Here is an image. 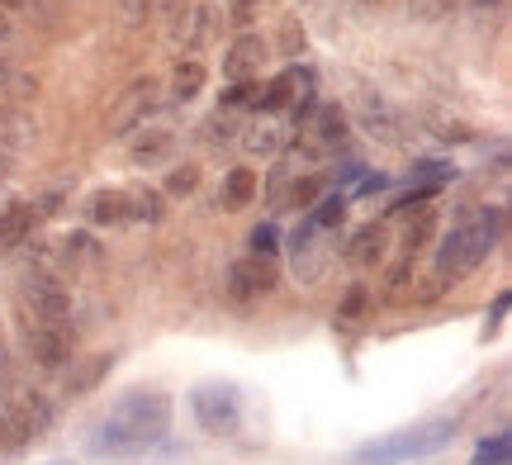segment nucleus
Wrapping results in <instances>:
<instances>
[{"label":"nucleus","instance_id":"nucleus-15","mask_svg":"<svg viewBox=\"0 0 512 465\" xmlns=\"http://www.w3.org/2000/svg\"><path fill=\"white\" fill-rule=\"evenodd\" d=\"M266 53H271V48H266V38L261 34H242L238 43L223 53V76H228V81H252V76L261 72Z\"/></svg>","mask_w":512,"mask_h":465},{"label":"nucleus","instance_id":"nucleus-6","mask_svg":"<svg viewBox=\"0 0 512 465\" xmlns=\"http://www.w3.org/2000/svg\"><path fill=\"white\" fill-rule=\"evenodd\" d=\"M0 413H5V428L15 432V442H29V437H43L48 423H53V409H48V399L34 390H24V385H10V394L0 399Z\"/></svg>","mask_w":512,"mask_h":465},{"label":"nucleus","instance_id":"nucleus-31","mask_svg":"<svg viewBox=\"0 0 512 465\" xmlns=\"http://www.w3.org/2000/svg\"><path fill=\"white\" fill-rule=\"evenodd\" d=\"M437 190L441 186H418V190H408V195H399L389 209H394V214H413V209H422L427 200H437Z\"/></svg>","mask_w":512,"mask_h":465},{"label":"nucleus","instance_id":"nucleus-29","mask_svg":"<svg viewBox=\"0 0 512 465\" xmlns=\"http://www.w3.org/2000/svg\"><path fill=\"white\" fill-rule=\"evenodd\" d=\"M318 200H323V181H318V176H309V181H294L290 209H313Z\"/></svg>","mask_w":512,"mask_h":465},{"label":"nucleus","instance_id":"nucleus-28","mask_svg":"<svg viewBox=\"0 0 512 465\" xmlns=\"http://www.w3.org/2000/svg\"><path fill=\"white\" fill-rule=\"evenodd\" d=\"M413 176H418L422 186H446V181L456 176V167H451V162H432V157H427V162H413Z\"/></svg>","mask_w":512,"mask_h":465},{"label":"nucleus","instance_id":"nucleus-30","mask_svg":"<svg viewBox=\"0 0 512 465\" xmlns=\"http://www.w3.org/2000/svg\"><path fill=\"white\" fill-rule=\"evenodd\" d=\"M247 242H252V257H266V261H271L275 247H280V233H275V224H256Z\"/></svg>","mask_w":512,"mask_h":465},{"label":"nucleus","instance_id":"nucleus-35","mask_svg":"<svg viewBox=\"0 0 512 465\" xmlns=\"http://www.w3.org/2000/svg\"><path fill=\"white\" fill-rule=\"evenodd\" d=\"M503 314H508V290H503V295L494 299V318H489V333L498 328V318H503Z\"/></svg>","mask_w":512,"mask_h":465},{"label":"nucleus","instance_id":"nucleus-17","mask_svg":"<svg viewBox=\"0 0 512 465\" xmlns=\"http://www.w3.org/2000/svg\"><path fill=\"white\" fill-rule=\"evenodd\" d=\"M171 148H176V133L166 124H152V129L143 124V133L128 143V157H133V167H157V162L171 157Z\"/></svg>","mask_w":512,"mask_h":465},{"label":"nucleus","instance_id":"nucleus-25","mask_svg":"<svg viewBox=\"0 0 512 465\" xmlns=\"http://www.w3.org/2000/svg\"><path fill=\"white\" fill-rule=\"evenodd\" d=\"M508 456H512V437L508 432H494V437H484L475 447L470 465H508Z\"/></svg>","mask_w":512,"mask_h":465},{"label":"nucleus","instance_id":"nucleus-36","mask_svg":"<svg viewBox=\"0 0 512 465\" xmlns=\"http://www.w3.org/2000/svg\"><path fill=\"white\" fill-rule=\"evenodd\" d=\"M5 15H19V10H34V0H0Z\"/></svg>","mask_w":512,"mask_h":465},{"label":"nucleus","instance_id":"nucleus-21","mask_svg":"<svg viewBox=\"0 0 512 465\" xmlns=\"http://www.w3.org/2000/svg\"><path fill=\"white\" fill-rule=\"evenodd\" d=\"M204 81H209V72H204L200 57L181 62V67H176V76H171V100H176V105H190V100L204 91Z\"/></svg>","mask_w":512,"mask_h":465},{"label":"nucleus","instance_id":"nucleus-9","mask_svg":"<svg viewBox=\"0 0 512 465\" xmlns=\"http://www.w3.org/2000/svg\"><path fill=\"white\" fill-rule=\"evenodd\" d=\"M157 81L152 76H143V81H133L124 91V100L110 110V133L114 138H124V133H133V129H143L147 124V114H152V105H157Z\"/></svg>","mask_w":512,"mask_h":465},{"label":"nucleus","instance_id":"nucleus-4","mask_svg":"<svg viewBox=\"0 0 512 465\" xmlns=\"http://www.w3.org/2000/svg\"><path fill=\"white\" fill-rule=\"evenodd\" d=\"M72 295L53 276H24L15 290V323L24 328H72Z\"/></svg>","mask_w":512,"mask_h":465},{"label":"nucleus","instance_id":"nucleus-20","mask_svg":"<svg viewBox=\"0 0 512 465\" xmlns=\"http://www.w3.org/2000/svg\"><path fill=\"white\" fill-rule=\"evenodd\" d=\"M389 252V233H384V224H366V228H356V238H351V247H347V257H351V266H375V261Z\"/></svg>","mask_w":512,"mask_h":465},{"label":"nucleus","instance_id":"nucleus-19","mask_svg":"<svg viewBox=\"0 0 512 465\" xmlns=\"http://www.w3.org/2000/svg\"><path fill=\"white\" fill-rule=\"evenodd\" d=\"M252 200H256V171L252 167H233L219 186V205L228 209V214H238V209H247Z\"/></svg>","mask_w":512,"mask_h":465},{"label":"nucleus","instance_id":"nucleus-16","mask_svg":"<svg viewBox=\"0 0 512 465\" xmlns=\"http://www.w3.org/2000/svg\"><path fill=\"white\" fill-rule=\"evenodd\" d=\"M110 371H114V352L81 356V361H72V371H67V394H72V399H86V394H95L105 385Z\"/></svg>","mask_w":512,"mask_h":465},{"label":"nucleus","instance_id":"nucleus-18","mask_svg":"<svg viewBox=\"0 0 512 465\" xmlns=\"http://www.w3.org/2000/svg\"><path fill=\"white\" fill-rule=\"evenodd\" d=\"M34 224H38V209L29 205V200H19V205H5V209H0V252L19 247V242L34 233Z\"/></svg>","mask_w":512,"mask_h":465},{"label":"nucleus","instance_id":"nucleus-34","mask_svg":"<svg viewBox=\"0 0 512 465\" xmlns=\"http://www.w3.org/2000/svg\"><path fill=\"white\" fill-rule=\"evenodd\" d=\"M256 5H261V0H233V24H252Z\"/></svg>","mask_w":512,"mask_h":465},{"label":"nucleus","instance_id":"nucleus-7","mask_svg":"<svg viewBox=\"0 0 512 465\" xmlns=\"http://www.w3.org/2000/svg\"><path fill=\"white\" fill-rule=\"evenodd\" d=\"M19 342H24V356L34 361L38 371H62L67 356H72L76 333L72 328H24Z\"/></svg>","mask_w":512,"mask_h":465},{"label":"nucleus","instance_id":"nucleus-10","mask_svg":"<svg viewBox=\"0 0 512 465\" xmlns=\"http://www.w3.org/2000/svg\"><path fill=\"white\" fill-rule=\"evenodd\" d=\"M275 290V266L266 257H238L228 266V295L238 304H252V299H266Z\"/></svg>","mask_w":512,"mask_h":465},{"label":"nucleus","instance_id":"nucleus-14","mask_svg":"<svg viewBox=\"0 0 512 465\" xmlns=\"http://www.w3.org/2000/svg\"><path fill=\"white\" fill-rule=\"evenodd\" d=\"M318 233H323V228H313L309 219H304V224L294 228L290 233V257H294V276L304 280V285H313V280L323 276V252H318V247H323V242H318Z\"/></svg>","mask_w":512,"mask_h":465},{"label":"nucleus","instance_id":"nucleus-8","mask_svg":"<svg viewBox=\"0 0 512 465\" xmlns=\"http://www.w3.org/2000/svg\"><path fill=\"white\" fill-rule=\"evenodd\" d=\"M351 110H356V124H361L370 138H380V143H389V148L403 143V133H399L403 119L380 91H356V105H351Z\"/></svg>","mask_w":512,"mask_h":465},{"label":"nucleus","instance_id":"nucleus-23","mask_svg":"<svg viewBox=\"0 0 512 465\" xmlns=\"http://www.w3.org/2000/svg\"><path fill=\"white\" fill-rule=\"evenodd\" d=\"M313 228H323V233H332V228H342V219H347V195L337 190V195H323L318 205L304 214Z\"/></svg>","mask_w":512,"mask_h":465},{"label":"nucleus","instance_id":"nucleus-26","mask_svg":"<svg viewBox=\"0 0 512 465\" xmlns=\"http://www.w3.org/2000/svg\"><path fill=\"white\" fill-rule=\"evenodd\" d=\"M366 309H370V290H366V285H351L347 299L337 304V323H347V328H356V323L366 318Z\"/></svg>","mask_w":512,"mask_h":465},{"label":"nucleus","instance_id":"nucleus-3","mask_svg":"<svg viewBox=\"0 0 512 465\" xmlns=\"http://www.w3.org/2000/svg\"><path fill=\"white\" fill-rule=\"evenodd\" d=\"M456 437V423L451 418H432V423H418V428L389 432L380 442H366L351 461L356 465H403V461H422V456H437L441 447H451Z\"/></svg>","mask_w":512,"mask_h":465},{"label":"nucleus","instance_id":"nucleus-32","mask_svg":"<svg viewBox=\"0 0 512 465\" xmlns=\"http://www.w3.org/2000/svg\"><path fill=\"white\" fill-rule=\"evenodd\" d=\"M195 186H200V167H176V171H171V181H166V190H171V195H190Z\"/></svg>","mask_w":512,"mask_h":465},{"label":"nucleus","instance_id":"nucleus-33","mask_svg":"<svg viewBox=\"0 0 512 465\" xmlns=\"http://www.w3.org/2000/svg\"><path fill=\"white\" fill-rule=\"evenodd\" d=\"M204 129H209V138L219 143V138H233V129H238V119H233V110H219L214 119H209V124H204Z\"/></svg>","mask_w":512,"mask_h":465},{"label":"nucleus","instance_id":"nucleus-27","mask_svg":"<svg viewBox=\"0 0 512 465\" xmlns=\"http://www.w3.org/2000/svg\"><path fill=\"white\" fill-rule=\"evenodd\" d=\"M128 219L157 224V219H162V195H157V190H133V195H128Z\"/></svg>","mask_w":512,"mask_h":465},{"label":"nucleus","instance_id":"nucleus-11","mask_svg":"<svg viewBox=\"0 0 512 465\" xmlns=\"http://www.w3.org/2000/svg\"><path fill=\"white\" fill-rule=\"evenodd\" d=\"M347 138V110L342 105H313L309 119H304V152L323 157V152L342 148Z\"/></svg>","mask_w":512,"mask_h":465},{"label":"nucleus","instance_id":"nucleus-38","mask_svg":"<svg viewBox=\"0 0 512 465\" xmlns=\"http://www.w3.org/2000/svg\"><path fill=\"white\" fill-rule=\"evenodd\" d=\"M10 34H15V24H10V15L0 10V43H10Z\"/></svg>","mask_w":512,"mask_h":465},{"label":"nucleus","instance_id":"nucleus-12","mask_svg":"<svg viewBox=\"0 0 512 465\" xmlns=\"http://www.w3.org/2000/svg\"><path fill=\"white\" fill-rule=\"evenodd\" d=\"M290 119L285 114H256L252 124L242 129V152L247 157H280L290 143Z\"/></svg>","mask_w":512,"mask_h":465},{"label":"nucleus","instance_id":"nucleus-37","mask_svg":"<svg viewBox=\"0 0 512 465\" xmlns=\"http://www.w3.org/2000/svg\"><path fill=\"white\" fill-rule=\"evenodd\" d=\"M10 81H15V72H10V62L0 57V91H10Z\"/></svg>","mask_w":512,"mask_h":465},{"label":"nucleus","instance_id":"nucleus-13","mask_svg":"<svg viewBox=\"0 0 512 465\" xmlns=\"http://www.w3.org/2000/svg\"><path fill=\"white\" fill-rule=\"evenodd\" d=\"M299 95H313V72L309 67H290V72H280L261 91V100H256V114H280L285 105H294Z\"/></svg>","mask_w":512,"mask_h":465},{"label":"nucleus","instance_id":"nucleus-1","mask_svg":"<svg viewBox=\"0 0 512 465\" xmlns=\"http://www.w3.org/2000/svg\"><path fill=\"white\" fill-rule=\"evenodd\" d=\"M171 394L162 390H128L110 404V413L100 418V428L91 432V456H110V461H128L143 451L162 447L171 432Z\"/></svg>","mask_w":512,"mask_h":465},{"label":"nucleus","instance_id":"nucleus-5","mask_svg":"<svg viewBox=\"0 0 512 465\" xmlns=\"http://www.w3.org/2000/svg\"><path fill=\"white\" fill-rule=\"evenodd\" d=\"M190 409H195V423H200L204 432L228 437V432H238V423H242V394H238V385H228V380H204V385H195V394H190Z\"/></svg>","mask_w":512,"mask_h":465},{"label":"nucleus","instance_id":"nucleus-24","mask_svg":"<svg viewBox=\"0 0 512 465\" xmlns=\"http://www.w3.org/2000/svg\"><path fill=\"white\" fill-rule=\"evenodd\" d=\"M214 24H219V5H200L195 15H190V34H185V48L190 53H200L209 34H214Z\"/></svg>","mask_w":512,"mask_h":465},{"label":"nucleus","instance_id":"nucleus-2","mask_svg":"<svg viewBox=\"0 0 512 465\" xmlns=\"http://www.w3.org/2000/svg\"><path fill=\"white\" fill-rule=\"evenodd\" d=\"M498 214H475V219H465V224H456L446 238H441L437 247V261H432V280H437V290H446V285H456V280H465L470 271H475L479 261L494 252L498 242Z\"/></svg>","mask_w":512,"mask_h":465},{"label":"nucleus","instance_id":"nucleus-22","mask_svg":"<svg viewBox=\"0 0 512 465\" xmlns=\"http://www.w3.org/2000/svg\"><path fill=\"white\" fill-rule=\"evenodd\" d=\"M86 214H91V224H124L128 219V195L124 190H95Z\"/></svg>","mask_w":512,"mask_h":465}]
</instances>
